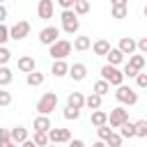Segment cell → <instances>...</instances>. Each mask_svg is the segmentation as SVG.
<instances>
[{"mask_svg": "<svg viewBox=\"0 0 147 147\" xmlns=\"http://www.w3.org/2000/svg\"><path fill=\"white\" fill-rule=\"evenodd\" d=\"M101 80H106V83L113 85V87H119V85H124V74H122L117 67L103 64V67H101Z\"/></svg>", "mask_w": 147, "mask_h": 147, "instance_id": "6da1fadb", "label": "cell"}, {"mask_svg": "<svg viewBox=\"0 0 147 147\" xmlns=\"http://www.w3.org/2000/svg\"><path fill=\"white\" fill-rule=\"evenodd\" d=\"M55 108H57V94H55V92H44L41 99L37 101V113L48 117Z\"/></svg>", "mask_w": 147, "mask_h": 147, "instance_id": "7a4b0ae2", "label": "cell"}, {"mask_svg": "<svg viewBox=\"0 0 147 147\" xmlns=\"http://www.w3.org/2000/svg\"><path fill=\"white\" fill-rule=\"evenodd\" d=\"M115 99H117L122 106H136V103H138V92H136L133 87H129V85H119V87L115 90Z\"/></svg>", "mask_w": 147, "mask_h": 147, "instance_id": "3957f363", "label": "cell"}, {"mask_svg": "<svg viewBox=\"0 0 147 147\" xmlns=\"http://www.w3.org/2000/svg\"><path fill=\"white\" fill-rule=\"evenodd\" d=\"M126 122H129V110L124 106H117L108 113V126L110 129H122Z\"/></svg>", "mask_w": 147, "mask_h": 147, "instance_id": "277c9868", "label": "cell"}, {"mask_svg": "<svg viewBox=\"0 0 147 147\" xmlns=\"http://www.w3.org/2000/svg\"><path fill=\"white\" fill-rule=\"evenodd\" d=\"M71 48H74V46H71L69 39H60V41H55L53 46H48V55L53 57V62H55V60H64V57L71 53Z\"/></svg>", "mask_w": 147, "mask_h": 147, "instance_id": "5b68a950", "label": "cell"}, {"mask_svg": "<svg viewBox=\"0 0 147 147\" xmlns=\"http://www.w3.org/2000/svg\"><path fill=\"white\" fill-rule=\"evenodd\" d=\"M60 18H62V30H64L67 34H76V32L80 30V21H78V16H76L74 11H62Z\"/></svg>", "mask_w": 147, "mask_h": 147, "instance_id": "8992f818", "label": "cell"}, {"mask_svg": "<svg viewBox=\"0 0 147 147\" xmlns=\"http://www.w3.org/2000/svg\"><path fill=\"white\" fill-rule=\"evenodd\" d=\"M28 34H30V23L28 21H18L9 28V39H14V41H23Z\"/></svg>", "mask_w": 147, "mask_h": 147, "instance_id": "52a82bcc", "label": "cell"}, {"mask_svg": "<svg viewBox=\"0 0 147 147\" xmlns=\"http://www.w3.org/2000/svg\"><path fill=\"white\" fill-rule=\"evenodd\" d=\"M39 41H41L44 46H53L55 41H60V28H55V25H46V28L39 32Z\"/></svg>", "mask_w": 147, "mask_h": 147, "instance_id": "ba28073f", "label": "cell"}, {"mask_svg": "<svg viewBox=\"0 0 147 147\" xmlns=\"http://www.w3.org/2000/svg\"><path fill=\"white\" fill-rule=\"evenodd\" d=\"M71 140V131L69 129H60V126H53L48 131V142L51 145H62V142H69Z\"/></svg>", "mask_w": 147, "mask_h": 147, "instance_id": "9c48e42d", "label": "cell"}, {"mask_svg": "<svg viewBox=\"0 0 147 147\" xmlns=\"http://www.w3.org/2000/svg\"><path fill=\"white\" fill-rule=\"evenodd\" d=\"M117 51H119L124 57H126V55L131 57V55H136L138 44H136V39H133V37H122V39H119V44H117Z\"/></svg>", "mask_w": 147, "mask_h": 147, "instance_id": "30bf717a", "label": "cell"}, {"mask_svg": "<svg viewBox=\"0 0 147 147\" xmlns=\"http://www.w3.org/2000/svg\"><path fill=\"white\" fill-rule=\"evenodd\" d=\"M69 76H71V80L83 83V80L87 78V67H85L83 62H74V64L69 67Z\"/></svg>", "mask_w": 147, "mask_h": 147, "instance_id": "8fae6325", "label": "cell"}, {"mask_svg": "<svg viewBox=\"0 0 147 147\" xmlns=\"http://www.w3.org/2000/svg\"><path fill=\"white\" fill-rule=\"evenodd\" d=\"M126 11H129V2H126V0H113V2H110V14H113V18H126Z\"/></svg>", "mask_w": 147, "mask_h": 147, "instance_id": "7c38bea8", "label": "cell"}, {"mask_svg": "<svg viewBox=\"0 0 147 147\" xmlns=\"http://www.w3.org/2000/svg\"><path fill=\"white\" fill-rule=\"evenodd\" d=\"M9 138H11V142H16L18 147L25 142V140H30V136H28V129L25 126H14V129H9Z\"/></svg>", "mask_w": 147, "mask_h": 147, "instance_id": "4fadbf2b", "label": "cell"}, {"mask_svg": "<svg viewBox=\"0 0 147 147\" xmlns=\"http://www.w3.org/2000/svg\"><path fill=\"white\" fill-rule=\"evenodd\" d=\"M53 11H55L53 0H39V5H37V14H39V18H53Z\"/></svg>", "mask_w": 147, "mask_h": 147, "instance_id": "5bb4252c", "label": "cell"}, {"mask_svg": "<svg viewBox=\"0 0 147 147\" xmlns=\"http://www.w3.org/2000/svg\"><path fill=\"white\" fill-rule=\"evenodd\" d=\"M32 129H34V131H41V133H48V131L53 129L51 117H46V115H37V117L32 119Z\"/></svg>", "mask_w": 147, "mask_h": 147, "instance_id": "9a60e30c", "label": "cell"}, {"mask_svg": "<svg viewBox=\"0 0 147 147\" xmlns=\"http://www.w3.org/2000/svg\"><path fill=\"white\" fill-rule=\"evenodd\" d=\"M18 71H21V74H32V71H37V62H34V57H30V55L18 57Z\"/></svg>", "mask_w": 147, "mask_h": 147, "instance_id": "2e32d148", "label": "cell"}, {"mask_svg": "<svg viewBox=\"0 0 147 147\" xmlns=\"http://www.w3.org/2000/svg\"><path fill=\"white\" fill-rule=\"evenodd\" d=\"M67 106L74 108V110H83V108H85V96H83L80 92H71V94L67 96Z\"/></svg>", "mask_w": 147, "mask_h": 147, "instance_id": "e0dca14e", "label": "cell"}, {"mask_svg": "<svg viewBox=\"0 0 147 147\" xmlns=\"http://www.w3.org/2000/svg\"><path fill=\"white\" fill-rule=\"evenodd\" d=\"M74 51H78V53H83V51H87V48H92V39L90 37H85V34H78V37H74Z\"/></svg>", "mask_w": 147, "mask_h": 147, "instance_id": "ac0fdd59", "label": "cell"}, {"mask_svg": "<svg viewBox=\"0 0 147 147\" xmlns=\"http://www.w3.org/2000/svg\"><path fill=\"white\" fill-rule=\"evenodd\" d=\"M110 48H113V46H110V41H108V39H96V41L92 44V51H94V55H101V57H106Z\"/></svg>", "mask_w": 147, "mask_h": 147, "instance_id": "d6986e66", "label": "cell"}, {"mask_svg": "<svg viewBox=\"0 0 147 147\" xmlns=\"http://www.w3.org/2000/svg\"><path fill=\"white\" fill-rule=\"evenodd\" d=\"M51 74H53L55 78L69 76V64H67L64 60H55V62H53V67H51Z\"/></svg>", "mask_w": 147, "mask_h": 147, "instance_id": "ffe728a7", "label": "cell"}, {"mask_svg": "<svg viewBox=\"0 0 147 147\" xmlns=\"http://www.w3.org/2000/svg\"><path fill=\"white\" fill-rule=\"evenodd\" d=\"M129 67H133L136 71H142L145 67H147V57L145 55H140V53H136V55H131L129 57V62H126Z\"/></svg>", "mask_w": 147, "mask_h": 147, "instance_id": "44dd1931", "label": "cell"}, {"mask_svg": "<svg viewBox=\"0 0 147 147\" xmlns=\"http://www.w3.org/2000/svg\"><path fill=\"white\" fill-rule=\"evenodd\" d=\"M106 60H108L106 64H110V67H117V64H122V62H124V55H122V53L117 51V46H115V48H110V51H108Z\"/></svg>", "mask_w": 147, "mask_h": 147, "instance_id": "7402d4cb", "label": "cell"}, {"mask_svg": "<svg viewBox=\"0 0 147 147\" xmlns=\"http://www.w3.org/2000/svg\"><path fill=\"white\" fill-rule=\"evenodd\" d=\"M90 122H92L96 129H99V126H106V124H108V113H106V110H94L92 117H90Z\"/></svg>", "mask_w": 147, "mask_h": 147, "instance_id": "603a6c76", "label": "cell"}, {"mask_svg": "<svg viewBox=\"0 0 147 147\" xmlns=\"http://www.w3.org/2000/svg\"><path fill=\"white\" fill-rule=\"evenodd\" d=\"M85 108H90L92 113H94V110H101V96H96L94 92H92L90 96H85Z\"/></svg>", "mask_w": 147, "mask_h": 147, "instance_id": "cb8c5ba5", "label": "cell"}, {"mask_svg": "<svg viewBox=\"0 0 147 147\" xmlns=\"http://www.w3.org/2000/svg\"><path fill=\"white\" fill-rule=\"evenodd\" d=\"M44 80H46V76L39 74V71L28 74V85H30V87H39V85H44Z\"/></svg>", "mask_w": 147, "mask_h": 147, "instance_id": "d4e9b609", "label": "cell"}, {"mask_svg": "<svg viewBox=\"0 0 147 147\" xmlns=\"http://www.w3.org/2000/svg\"><path fill=\"white\" fill-rule=\"evenodd\" d=\"M30 140H32L37 147H48V145H51V142H48V133H41V131H34Z\"/></svg>", "mask_w": 147, "mask_h": 147, "instance_id": "484cf974", "label": "cell"}, {"mask_svg": "<svg viewBox=\"0 0 147 147\" xmlns=\"http://www.w3.org/2000/svg\"><path fill=\"white\" fill-rule=\"evenodd\" d=\"M11 80H14L11 69H9V67H0V87H7Z\"/></svg>", "mask_w": 147, "mask_h": 147, "instance_id": "4316f807", "label": "cell"}, {"mask_svg": "<svg viewBox=\"0 0 147 147\" xmlns=\"http://www.w3.org/2000/svg\"><path fill=\"white\" fill-rule=\"evenodd\" d=\"M108 92H110V85H108L106 80H96V83H94V94H96V96L103 99Z\"/></svg>", "mask_w": 147, "mask_h": 147, "instance_id": "83f0119b", "label": "cell"}, {"mask_svg": "<svg viewBox=\"0 0 147 147\" xmlns=\"http://www.w3.org/2000/svg\"><path fill=\"white\" fill-rule=\"evenodd\" d=\"M87 11H90V2H87V0H76L74 14H76V16H83V14H87Z\"/></svg>", "mask_w": 147, "mask_h": 147, "instance_id": "f1b7e54d", "label": "cell"}, {"mask_svg": "<svg viewBox=\"0 0 147 147\" xmlns=\"http://www.w3.org/2000/svg\"><path fill=\"white\" fill-rule=\"evenodd\" d=\"M119 136H122V140H124V138H136V126H133V122H126V124L119 129Z\"/></svg>", "mask_w": 147, "mask_h": 147, "instance_id": "f546056e", "label": "cell"}, {"mask_svg": "<svg viewBox=\"0 0 147 147\" xmlns=\"http://www.w3.org/2000/svg\"><path fill=\"white\" fill-rule=\"evenodd\" d=\"M136 126V138H147V119H138L133 122Z\"/></svg>", "mask_w": 147, "mask_h": 147, "instance_id": "4dcf8cb0", "label": "cell"}, {"mask_svg": "<svg viewBox=\"0 0 147 147\" xmlns=\"http://www.w3.org/2000/svg\"><path fill=\"white\" fill-rule=\"evenodd\" d=\"M110 133H113V129H110L108 124H106V126H99V129H96V136H99V140H101V142H106V140L110 138Z\"/></svg>", "mask_w": 147, "mask_h": 147, "instance_id": "1f68e13d", "label": "cell"}, {"mask_svg": "<svg viewBox=\"0 0 147 147\" xmlns=\"http://www.w3.org/2000/svg\"><path fill=\"white\" fill-rule=\"evenodd\" d=\"M9 60H11V51L7 46H0V67H7Z\"/></svg>", "mask_w": 147, "mask_h": 147, "instance_id": "d6a6232c", "label": "cell"}, {"mask_svg": "<svg viewBox=\"0 0 147 147\" xmlns=\"http://www.w3.org/2000/svg\"><path fill=\"white\" fill-rule=\"evenodd\" d=\"M119 145H122V136L113 131V133H110V138L106 140V147H119Z\"/></svg>", "mask_w": 147, "mask_h": 147, "instance_id": "836d02e7", "label": "cell"}, {"mask_svg": "<svg viewBox=\"0 0 147 147\" xmlns=\"http://www.w3.org/2000/svg\"><path fill=\"white\" fill-rule=\"evenodd\" d=\"M62 115H64V119H69V122H71V119H78V117H80V110H74V108H69V106H67Z\"/></svg>", "mask_w": 147, "mask_h": 147, "instance_id": "e575fe53", "label": "cell"}, {"mask_svg": "<svg viewBox=\"0 0 147 147\" xmlns=\"http://www.w3.org/2000/svg\"><path fill=\"white\" fill-rule=\"evenodd\" d=\"M9 103H11V92L0 87V106H9Z\"/></svg>", "mask_w": 147, "mask_h": 147, "instance_id": "d590c367", "label": "cell"}, {"mask_svg": "<svg viewBox=\"0 0 147 147\" xmlns=\"http://www.w3.org/2000/svg\"><path fill=\"white\" fill-rule=\"evenodd\" d=\"M7 39H9V28H7L5 23H0V46H5Z\"/></svg>", "mask_w": 147, "mask_h": 147, "instance_id": "8d00e7d4", "label": "cell"}, {"mask_svg": "<svg viewBox=\"0 0 147 147\" xmlns=\"http://www.w3.org/2000/svg\"><path fill=\"white\" fill-rule=\"evenodd\" d=\"M136 85H138L140 90H147V74H142V71H140V74L136 76Z\"/></svg>", "mask_w": 147, "mask_h": 147, "instance_id": "74e56055", "label": "cell"}, {"mask_svg": "<svg viewBox=\"0 0 147 147\" xmlns=\"http://www.w3.org/2000/svg\"><path fill=\"white\" fill-rule=\"evenodd\" d=\"M122 74H124V78H136V76H138L140 71H136L133 67H129V64H124V71H122Z\"/></svg>", "mask_w": 147, "mask_h": 147, "instance_id": "f35d334b", "label": "cell"}, {"mask_svg": "<svg viewBox=\"0 0 147 147\" xmlns=\"http://www.w3.org/2000/svg\"><path fill=\"white\" fill-rule=\"evenodd\" d=\"M11 138H9V129H0V145H5V142H9Z\"/></svg>", "mask_w": 147, "mask_h": 147, "instance_id": "ab89813d", "label": "cell"}, {"mask_svg": "<svg viewBox=\"0 0 147 147\" xmlns=\"http://www.w3.org/2000/svg\"><path fill=\"white\" fill-rule=\"evenodd\" d=\"M136 44H138V51L140 53H147V37H140Z\"/></svg>", "mask_w": 147, "mask_h": 147, "instance_id": "60d3db41", "label": "cell"}, {"mask_svg": "<svg viewBox=\"0 0 147 147\" xmlns=\"http://www.w3.org/2000/svg\"><path fill=\"white\" fill-rule=\"evenodd\" d=\"M67 147H85V142L76 138V140H69V142H67Z\"/></svg>", "mask_w": 147, "mask_h": 147, "instance_id": "b9f144b4", "label": "cell"}, {"mask_svg": "<svg viewBox=\"0 0 147 147\" xmlns=\"http://www.w3.org/2000/svg\"><path fill=\"white\" fill-rule=\"evenodd\" d=\"M5 18H7V7L0 5V23H5Z\"/></svg>", "mask_w": 147, "mask_h": 147, "instance_id": "7bdbcfd3", "label": "cell"}, {"mask_svg": "<svg viewBox=\"0 0 147 147\" xmlns=\"http://www.w3.org/2000/svg\"><path fill=\"white\" fill-rule=\"evenodd\" d=\"M21 147H37V145H34V142H32V140H25V142H23V145H21Z\"/></svg>", "mask_w": 147, "mask_h": 147, "instance_id": "ee69618b", "label": "cell"}, {"mask_svg": "<svg viewBox=\"0 0 147 147\" xmlns=\"http://www.w3.org/2000/svg\"><path fill=\"white\" fill-rule=\"evenodd\" d=\"M92 147H106V142H101V140H96V142H92Z\"/></svg>", "mask_w": 147, "mask_h": 147, "instance_id": "f6af8a7d", "label": "cell"}, {"mask_svg": "<svg viewBox=\"0 0 147 147\" xmlns=\"http://www.w3.org/2000/svg\"><path fill=\"white\" fill-rule=\"evenodd\" d=\"M0 147H18V145H16V142H11V140H9V142H5V145H0Z\"/></svg>", "mask_w": 147, "mask_h": 147, "instance_id": "bcb514c9", "label": "cell"}, {"mask_svg": "<svg viewBox=\"0 0 147 147\" xmlns=\"http://www.w3.org/2000/svg\"><path fill=\"white\" fill-rule=\"evenodd\" d=\"M142 11H145V16H147V5H145V9H142Z\"/></svg>", "mask_w": 147, "mask_h": 147, "instance_id": "7dc6e473", "label": "cell"}, {"mask_svg": "<svg viewBox=\"0 0 147 147\" xmlns=\"http://www.w3.org/2000/svg\"><path fill=\"white\" fill-rule=\"evenodd\" d=\"M48 147H57V145H48Z\"/></svg>", "mask_w": 147, "mask_h": 147, "instance_id": "c3c4849f", "label": "cell"}]
</instances>
